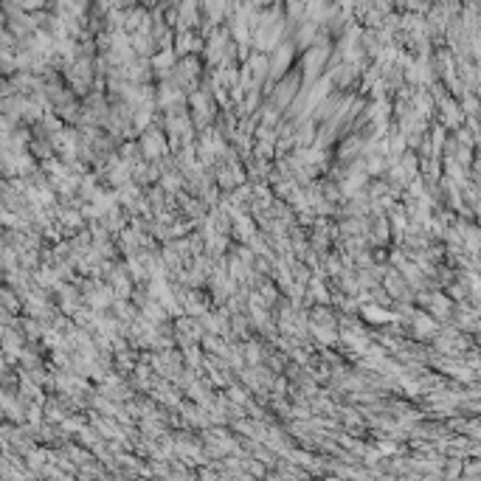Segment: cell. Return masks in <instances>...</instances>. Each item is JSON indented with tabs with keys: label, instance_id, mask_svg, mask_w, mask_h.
Returning <instances> with one entry per match:
<instances>
[{
	"label": "cell",
	"instance_id": "6da1fadb",
	"mask_svg": "<svg viewBox=\"0 0 481 481\" xmlns=\"http://www.w3.org/2000/svg\"><path fill=\"white\" fill-rule=\"evenodd\" d=\"M146 155H158V152H164V138H161V135H146Z\"/></svg>",
	"mask_w": 481,
	"mask_h": 481
}]
</instances>
